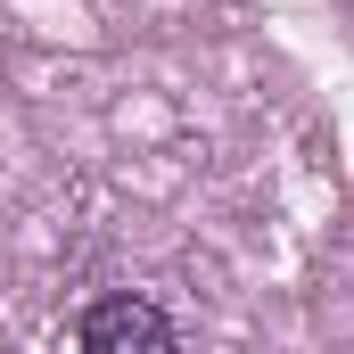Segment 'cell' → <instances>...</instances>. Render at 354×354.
Instances as JSON below:
<instances>
[{
    "mask_svg": "<svg viewBox=\"0 0 354 354\" xmlns=\"http://www.w3.org/2000/svg\"><path fill=\"white\" fill-rule=\"evenodd\" d=\"M75 346H83V354H174V322H165L157 297L115 288V297H99V305L83 313Z\"/></svg>",
    "mask_w": 354,
    "mask_h": 354,
    "instance_id": "1",
    "label": "cell"
}]
</instances>
